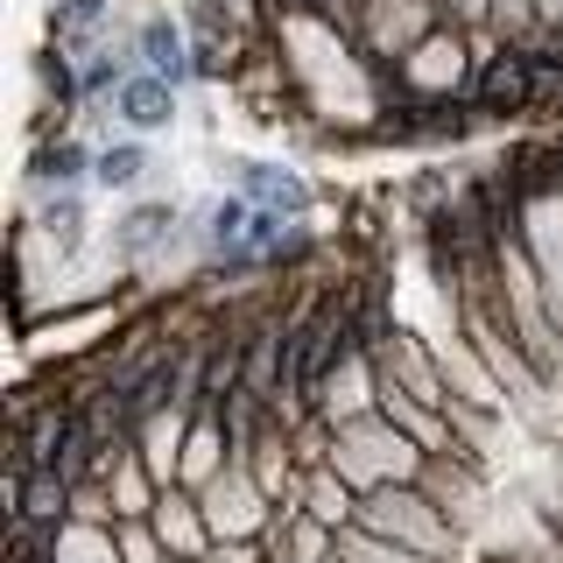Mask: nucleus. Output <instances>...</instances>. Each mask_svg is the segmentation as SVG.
I'll use <instances>...</instances> for the list:
<instances>
[{
    "instance_id": "26",
    "label": "nucleus",
    "mask_w": 563,
    "mask_h": 563,
    "mask_svg": "<svg viewBox=\"0 0 563 563\" xmlns=\"http://www.w3.org/2000/svg\"><path fill=\"white\" fill-rule=\"evenodd\" d=\"M184 29L190 35H233V0H184Z\"/></svg>"
},
{
    "instance_id": "15",
    "label": "nucleus",
    "mask_w": 563,
    "mask_h": 563,
    "mask_svg": "<svg viewBox=\"0 0 563 563\" xmlns=\"http://www.w3.org/2000/svg\"><path fill=\"white\" fill-rule=\"evenodd\" d=\"M35 233L57 261H70L85 246V198L78 190H43V205H35Z\"/></svg>"
},
{
    "instance_id": "5",
    "label": "nucleus",
    "mask_w": 563,
    "mask_h": 563,
    "mask_svg": "<svg viewBox=\"0 0 563 563\" xmlns=\"http://www.w3.org/2000/svg\"><path fill=\"white\" fill-rule=\"evenodd\" d=\"M472 106L479 120H515V113H536V78H528V49L521 43H500L486 49L479 70H472Z\"/></svg>"
},
{
    "instance_id": "22",
    "label": "nucleus",
    "mask_w": 563,
    "mask_h": 563,
    "mask_svg": "<svg viewBox=\"0 0 563 563\" xmlns=\"http://www.w3.org/2000/svg\"><path fill=\"white\" fill-rule=\"evenodd\" d=\"M339 556H345V563H430V556L401 550V542H387V536H374V528H366V521H352V528H339Z\"/></svg>"
},
{
    "instance_id": "25",
    "label": "nucleus",
    "mask_w": 563,
    "mask_h": 563,
    "mask_svg": "<svg viewBox=\"0 0 563 563\" xmlns=\"http://www.w3.org/2000/svg\"><path fill=\"white\" fill-rule=\"evenodd\" d=\"M493 29H500V43H528V35H542L536 0H493Z\"/></svg>"
},
{
    "instance_id": "21",
    "label": "nucleus",
    "mask_w": 563,
    "mask_h": 563,
    "mask_svg": "<svg viewBox=\"0 0 563 563\" xmlns=\"http://www.w3.org/2000/svg\"><path fill=\"white\" fill-rule=\"evenodd\" d=\"M246 225H254V198H219L205 211V246H211V254H240Z\"/></svg>"
},
{
    "instance_id": "12",
    "label": "nucleus",
    "mask_w": 563,
    "mask_h": 563,
    "mask_svg": "<svg viewBox=\"0 0 563 563\" xmlns=\"http://www.w3.org/2000/svg\"><path fill=\"white\" fill-rule=\"evenodd\" d=\"M416 486L430 493L451 521H465L472 507H479V465H465V457H451V451H430V457H422V479Z\"/></svg>"
},
{
    "instance_id": "29",
    "label": "nucleus",
    "mask_w": 563,
    "mask_h": 563,
    "mask_svg": "<svg viewBox=\"0 0 563 563\" xmlns=\"http://www.w3.org/2000/svg\"><path fill=\"white\" fill-rule=\"evenodd\" d=\"M536 22L542 29H563V0H536Z\"/></svg>"
},
{
    "instance_id": "14",
    "label": "nucleus",
    "mask_w": 563,
    "mask_h": 563,
    "mask_svg": "<svg viewBox=\"0 0 563 563\" xmlns=\"http://www.w3.org/2000/svg\"><path fill=\"white\" fill-rule=\"evenodd\" d=\"M99 148H85L78 134L57 141H35V163H29V190H78V176H92Z\"/></svg>"
},
{
    "instance_id": "1",
    "label": "nucleus",
    "mask_w": 563,
    "mask_h": 563,
    "mask_svg": "<svg viewBox=\"0 0 563 563\" xmlns=\"http://www.w3.org/2000/svg\"><path fill=\"white\" fill-rule=\"evenodd\" d=\"M422 457H430V451H422L409 430H395L380 409H366V416H352V422L331 430V457H324V465L366 500V493L387 486V479H422Z\"/></svg>"
},
{
    "instance_id": "19",
    "label": "nucleus",
    "mask_w": 563,
    "mask_h": 563,
    "mask_svg": "<svg viewBox=\"0 0 563 563\" xmlns=\"http://www.w3.org/2000/svg\"><path fill=\"white\" fill-rule=\"evenodd\" d=\"M141 176H148V148H141V141H106L99 163H92L99 190H141Z\"/></svg>"
},
{
    "instance_id": "6",
    "label": "nucleus",
    "mask_w": 563,
    "mask_h": 563,
    "mask_svg": "<svg viewBox=\"0 0 563 563\" xmlns=\"http://www.w3.org/2000/svg\"><path fill=\"white\" fill-rule=\"evenodd\" d=\"M198 500H205V521H211V536H219V542H225V536H268L275 500L254 486V472H246L240 457H233V465H225L219 479L198 493Z\"/></svg>"
},
{
    "instance_id": "17",
    "label": "nucleus",
    "mask_w": 563,
    "mask_h": 563,
    "mask_svg": "<svg viewBox=\"0 0 563 563\" xmlns=\"http://www.w3.org/2000/svg\"><path fill=\"white\" fill-rule=\"evenodd\" d=\"M233 169H240V198H254V205H282V211H296V219L310 211V190L296 184L289 169H275V163H233Z\"/></svg>"
},
{
    "instance_id": "24",
    "label": "nucleus",
    "mask_w": 563,
    "mask_h": 563,
    "mask_svg": "<svg viewBox=\"0 0 563 563\" xmlns=\"http://www.w3.org/2000/svg\"><path fill=\"white\" fill-rule=\"evenodd\" d=\"M113 542H120V563H169V550H163V536H155L148 515H120Z\"/></svg>"
},
{
    "instance_id": "3",
    "label": "nucleus",
    "mask_w": 563,
    "mask_h": 563,
    "mask_svg": "<svg viewBox=\"0 0 563 563\" xmlns=\"http://www.w3.org/2000/svg\"><path fill=\"white\" fill-rule=\"evenodd\" d=\"M360 521L374 528V536L401 542V550L430 556V563H444V556L457 550V521H451L416 479H387V486H374V493L360 500Z\"/></svg>"
},
{
    "instance_id": "18",
    "label": "nucleus",
    "mask_w": 563,
    "mask_h": 563,
    "mask_svg": "<svg viewBox=\"0 0 563 563\" xmlns=\"http://www.w3.org/2000/svg\"><path fill=\"white\" fill-rule=\"evenodd\" d=\"M303 507H310L317 521H331V528H352V521H360V493H352L331 465L303 472Z\"/></svg>"
},
{
    "instance_id": "20",
    "label": "nucleus",
    "mask_w": 563,
    "mask_h": 563,
    "mask_svg": "<svg viewBox=\"0 0 563 563\" xmlns=\"http://www.w3.org/2000/svg\"><path fill=\"white\" fill-rule=\"evenodd\" d=\"M106 14H113V0H57V8H49V35H57V49H78V43L99 35Z\"/></svg>"
},
{
    "instance_id": "28",
    "label": "nucleus",
    "mask_w": 563,
    "mask_h": 563,
    "mask_svg": "<svg viewBox=\"0 0 563 563\" xmlns=\"http://www.w3.org/2000/svg\"><path fill=\"white\" fill-rule=\"evenodd\" d=\"M444 22L465 29V35H486L493 29V0H444Z\"/></svg>"
},
{
    "instance_id": "7",
    "label": "nucleus",
    "mask_w": 563,
    "mask_h": 563,
    "mask_svg": "<svg viewBox=\"0 0 563 563\" xmlns=\"http://www.w3.org/2000/svg\"><path fill=\"white\" fill-rule=\"evenodd\" d=\"M148 521H155V536H163V550L176 563H198L211 542H219V536H211V521H205V500L190 486H163V500H155Z\"/></svg>"
},
{
    "instance_id": "9",
    "label": "nucleus",
    "mask_w": 563,
    "mask_h": 563,
    "mask_svg": "<svg viewBox=\"0 0 563 563\" xmlns=\"http://www.w3.org/2000/svg\"><path fill=\"white\" fill-rule=\"evenodd\" d=\"M134 49H141V70H155V78H169V85H190V78H198L190 35H184V22H169V14H148V22L134 29Z\"/></svg>"
},
{
    "instance_id": "23",
    "label": "nucleus",
    "mask_w": 563,
    "mask_h": 563,
    "mask_svg": "<svg viewBox=\"0 0 563 563\" xmlns=\"http://www.w3.org/2000/svg\"><path fill=\"white\" fill-rule=\"evenodd\" d=\"M35 85H43V99H57V113L85 106V85H78V70H70L64 49H43V57H35Z\"/></svg>"
},
{
    "instance_id": "2",
    "label": "nucleus",
    "mask_w": 563,
    "mask_h": 563,
    "mask_svg": "<svg viewBox=\"0 0 563 563\" xmlns=\"http://www.w3.org/2000/svg\"><path fill=\"white\" fill-rule=\"evenodd\" d=\"M472 70H479L472 35L444 22L430 43H416L395 70H366V78H374V106H380L387 92H401V99H465L472 92Z\"/></svg>"
},
{
    "instance_id": "30",
    "label": "nucleus",
    "mask_w": 563,
    "mask_h": 563,
    "mask_svg": "<svg viewBox=\"0 0 563 563\" xmlns=\"http://www.w3.org/2000/svg\"><path fill=\"white\" fill-rule=\"evenodd\" d=\"M324 563H345V556H339V550H331V556H324Z\"/></svg>"
},
{
    "instance_id": "13",
    "label": "nucleus",
    "mask_w": 563,
    "mask_h": 563,
    "mask_svg": "<svg viewBox=\"0 0 563 563\" xmlns=\"http://www.w3.org/2000/svg\"><path fill=\"white\" fill-rule=\"evenodd\" d=\"M106 500H113V515H155L163 479L148 472L141 444H120V451H113V465H106Z\"/></svg>"
},
{
    "instance_id": "10",
    "label": "nucleus",
    "mask_w": 563,
    "mask_h": 563,
    "mask_svg": "<svg viewBox=\"0 0 563 563\" xmlns=\"http://www.w3.org/2000/svg\"><path fill=\"white\" fill-rule=\"evenodd\" d=\"M70 500H78V486H70L57 465L29 472V479H8V515H22V521L64 528V521H70Z\"/></svg>"
},
{
    "instance_id": "4",
    "label": "nucleus",
    "mask_w": 563,
    "mask_h": 563,
    "mask_svg": "<svg viewBox=\"0 0 563 563\" xmlns=\"http://www.w3.org/2000/svg\"><path fill=\"white\" fill-rule=\"evenodd\" d=\"M437 29H444V0H366L352 57L366 70H395L416 43H430Z\"/></svg>"
},
{
    "instance_id": "16",
    "label": "nucleus",
    "mask_w": 563,
    "mask_h": 563,
    "mask_svg": "<svg viewBox=\"0 0 563 563\" xmlns=\"http://www.w3.org/2000/svg\"><path fill=\"white\" fill-rule=\"evenodd\" d=\"M169 233H176V205H134L128 219L113 225V261H120V268H134V261L155 254Z\"/></svg>"
},
{
    "instance_id": "8",
    "label": "nucleus",
    "mask_w": 563,
    "mask_h": 563,
    "mask_svg": "<svg viewBox=\"0 0 563 563\" xmlns=\"http://www.w3.org/2000/svg\"><path fill=\"white\" fill-rule=\"evenodd\" d=\"M437 366H444V387L457 401H479V409H507V387L493 380V366L472 352V339L465 331H451L444 345H437Z\"/></svg>"
},
{
    "instance_id": "31",
    "label": "nucleus",
    "mask_w": 563,
    "mask_h": 563,
    "mask_svg": "<svg viewBox=\"0 0 563 563\" xmlns=\"http://www.w3.org/2000/svg\"><path fill=\"white\" fill-rule=\"evenodd\" d=\"M169 563H176V556H169Z\"/></svg>"
},
{
    "instance_id": "27",
    "label": "nucleus",
    "mask_w": 563,
    "mask_h": 563,
    "mask_svg": "<svg viewBox=\"0 0 563 563\" xmlns=\"http://www.w3.org/2000/svg\"><path fill=\"white\" fill-rule=\"evenodd\" d=\"M198 563H268V542L261 536H225V542H211Z\"/></svg>"
},
{
    "instance_id": "11",
    "label": "nucleus",
    "mask_w": 563,
    "mask_h": 563,
    "mask_svg": "<svg viewBox=\"0 0 563 563\" xmlns=\"http://www.w3.org/2000/svg\"><path fill=\"white\" fill-rule=\"evenodd\" d=\"M106 106H113V113L128 120L134 134H155V128H169V120H176V85H169V78H155V70H134V78L120 85V92L106 99Z\"/></svg>"
}]
</instances>
